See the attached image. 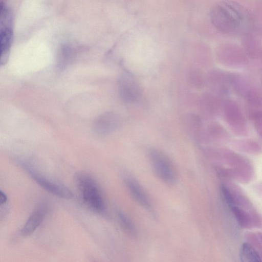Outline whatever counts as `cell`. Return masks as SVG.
Masks as SVG:
<instances>
[{"instance_id":"1","label":"cell","mask_w":262,"mask_h":262,"mask_svg":"<svg viewBox=\"0 0 262 262\" xmlns=\"http://www.w3.org/2000/svg\"><path fill=\"white\" fill-rule=\"evenodd\" d=\"M212 25L219 32L230 35L248 32L253 25L249 12L239 3L231 0L222 1L210 12Z\"/></svg>"},{"instance_id":"2","label":"cell","mask_w":262,"mask_h":262,"mask_svg":"<svg viewBox=\"0 0 262 262\" xmlns=\"http://www.w3.org/2000/svg\"><path fill=\"white\" fill-rule=\"evenodd\" d=\"M74 179L85 204L96 212H102L105 209V204L96 181L90 175L83 172H77Z\"/></svg>"},{"instance_id":"3","label":"cell","mask_w":262,"mask_h":262,"mask_svg":"<svg viewBox=\"0 0 262 262\" xmlns=\"http://www.w3.org/2000/svg\"><path fill=\"white\" fill-rule=\"evenodd\" d=\"M149 156L152 168L158 178L167 184L174 183L176 172L169 158L156 149H150Z\"/></svg>"},{"instance_id":"4","label":"cell","mask_w":262,"mask_h":262,"mask_svg":"<svg viewBox=\"0 0 262 262\" xmlns=\"http://www.w3.org/2000/svg\"><path fill=\"white\" fill-rule=\"evenodd\" d=\"M0 15L1 63L2 64L8 60L13 38L12 15L9 9L2 3Z\"/></svg>"},{"instance_id":"5","label":"cell","mask_w":262,"mask_h":262,"mask_svg":"<svg viewBox=\"0 0 262 262\" xmlns=\"http://www.w3.org/2000/svg\"><path fill=\"white\" fill-rule=\"evenodd\" d=\"M20 165L38 185L48 192L64 199L73 197L72 192L66 186L49 179L26 163L21 162Z\"/></svg>"},{"instance_id":"6","label":"cell","mask_w":262,"mask_h":262,"mask_svg":"<svg viewBox=\"0 0 262 262\" xmlns=\"http://www.w3.org/2000/svg\"><path fill=\"white\" fill-rule=\"evenodd\" d=\"M119 91L122 100L126 103L136 102L140 97V85L129 73L123 74L119 80Z\"/></svg>"},{"instance_id":"7","label":"cell","mask_w":262,"mask_h":262,"mask_svg":"<svg viewBox=\"0 0 262 262\" xmlns=\"http://www.w3.org/2000/svg\"><path fill=\"white\" fill-rule=\"evenodd\" d=\"M48 205L41 203L38 205L31 214L20 230L24 236L31 234L40 225L48 212Z\"/></svg>"},{"instance_id":"8","label":"cell","mask_w":262,"mask_h":262,"mask_svg":"<svg viewBox=\"0 0 262 262\" xmlns=\"http://www.w3.org/2000/svg\"><path fill=\"white\" fill-rule=\"evenodd\" d=\"M125 182L130 194L134 200L144 208L150 209L151 208L150 201L140 184L129 177L125 178Z\"/></svg>"},{"instance_id":"9","label":"cell","mask_w":262,"mask_h":262,"mask_svg":"<svg viewBox=\"0 0 262 262\" xmlns=\"http://www.w3.org/2000/svg\"><path fill=\"white\" fill-rule=\"evenodd\" d=\"M120 120L117 115L114 113L106 114L102 119L100 123V129L104 133L115 130L119 125Z\"/></svg>"},{"instance_id":"10","label":"cell","mask_w":262,"mask_h":262,"mask_svg":"<svg viewBox=\"0 0 262 262\" xmlns=\"http://www.w3.org/2000/svg\"><path fill=\"white\" fill-rule=\"evenodd\" d=\"M118 217L122 227L128 233L134 235L136 233V229L132 221L121 211L118 212Z\"/></svg>"},{"instance_id":"11","label":"cell","mask_w":262,"mask_h":262,"mask_svg":"<svg viewBox=\"0 0 262 262\" xmlns=\"http://www.w3.org/2000/svg\"><path fill=\"white\" fill-rule=\"evenodd\" d=\"M241 257L243 258H249L250 259V261L251 260V259H252V261L260 260L258 254L254 251V250L252 249L251 247L246 244L242 246L241 250Z\"/></svg>"},{"instance_id":"12","label":"cell","mask_w":262,"mask_h":262,"mask_svg":"<svg viewBox=\"0 0 262 262\" xmlns=\"http://www.w3.org/2000/svg\"><path fill=\"white\" fill-rule=\"evenodd\" d=\"M202 75L196 69L192 70L190 73V81L195 87L199 86L202 82Z\"/></svg>"},{"instance_id":"13","label":"cell","mask_w":262,"mask_h":262,"mask_svg":"<svg viewBox=\"0 0 262 262\" xmlns=\"http://www.w3.org/2000/svg\"><path fill=\"white\" fill-rule=\"evenodd\" d=\"M7 201V196L6 194L2 190L0 191V204L2 205L3 204H6Z\"/></svg>"}]
</instances>
